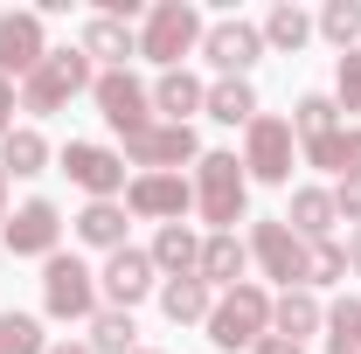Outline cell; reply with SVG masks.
<instances>
[{
	"mask_svg": "<svg viewBox=\"0 0 361 354\" xmlns=\"http://www.w3.org/2000/svg\"><path fill=\"white\" fill-rule=\"evenodd\" d=\"M195 216L209 222V236H236V222L250 209V174L236 153H202L195 160Z\"/></svg>",
	"mask_w": 361,
	"mask_h": 354,
	"instance_id": "1",
	"label": "cell"
},
{
	"mask_svg": "<svg viewBox=\"0 0 361 354\" xmlns=\"http://www.w3.org/2000/svg\"><path fill=\"white\" fill-rule=\"evenodd\" d=\"M90 84H97V63H90L84 49H49L42 63L21 77V111L49 118V111H63L70 97H84Z\"/></svg>",
	"mask_w": 361,
	"mask_h": 354,
	"instance_id": "2",
	"label": "cell"
},
{
	"mask_svg": "<svg viewBox=\"0 0 361 354\" xmlns=\"http://www.w3.org/2000/svg\"><path fill=\"white\" fill-rule=\"evenodd\" d=\"M209 341L223 354H236V348H257L271 334V292L257 285V278H243V285H229V292H216V306H209Z\"/></svg>",
	"mask_w": 361,
	"mask_h": 354,
	"instance_id": "3",
	"label": "cell"
},
{
	"mask_svg": "<svg viewBox=\"0 0 361 354\" xmlns=\"http://www.w3.org/2000/svg\"><path fill=\"white\" fill-rule=\"evenodd\" d=\"M202 35H209V21H202L188 0H153L146 21H139V56L160 63V70H180V63L202 49Z\"/></svg>",
	"mask_w": 361,
	"mask_h": 354,
	"instance_id": "4",
	"label": "cell"
},
{
	"mask_svg": "<svg viewBox=\"0 0 361 354\" xmlns=\"http://www.w3.org/2000/svg\"><path fill=\"white\" fill-rule=\"evenodd\" d=\"M42 312L63 319V326H90V319L104 312L97 271H90L84 257H70V250H56V257L42 264Z\"/></svg>",
	"mask_w": 361,
	"mask_h": 354,
	"instance_id": "5",
	"label": "cell"
},
{
	"mask_svg": "<svg viewBox=\"0 0 361 354\" xmlns=\"http://www.w3.org/2000/svg\"><path fill=\"white\" fill-rule=\"evenodd\" d=\"M292 160H299L292 118H271V111H257V118L243 126V174L264 181V188H285V181H292Z\"/></svg>",
	"mask_w": 361,
	"mask_h": 354,
	"instance_id": "6",
	"label": "cell"
},
{
	"mask_svg": "<svg viewBox=\"0 0 361 354\" xmlns=\"http://www.w3.org/2000/svg\"><path fill=\"white\" fill-rule=\"evenodd\" d=\"M90 104L104 111V126L118 139H133L153 126V90L139 84L133 70H97V84H90Z\"/></svg>",
	"mask_w": 361,
	"mask_h": 354,
	"instance_id": "7",
	"label": "cell"
},
{
	"mask_svg": "<svg viewBox=\"0 0 361 354\" xmlns=\"http://www.w3.org/2000/svg\"><path fill=\"white\" fill-rule=\"evenodd\" d=\"M195 160H202L195 126H167V118H153L146 133L126 139V167H139V174H180V167H195Z\"/></svg>",
	"mask_w": 361,
	"mask_h": 354,
	"instance_id": "8",
	"label": "cell"
},
{
	"mask_svg": "<svg viewBox=\"0 0 361 354\" xmlns=\"http://www.w3.org/2000/svg\"><path fill=\"white\" fill-rule=\"evenodd\" d=\"M63 174L77 181V188H84L90 202H118V195H126V153H118V146H97V139H70V146H63Z\"/></svg>",
	"mask_w": 361,
	"mask_h": 354,
	"instance_id": "9",
	"label": "cell"
},
{
	"mask_svg": "<svg viewBox=\"0 0 361 354\" xmlns=\"http://www.w3.org/2000/svg\"><path fill=\"white\" fill-rule=\"evenodd\" d=\"M250 264L264 271V278H278L285 292H292V285H306V243L292 236V222H285V216L250 222Z\"/></svg>",
	"mask_w": 361,
	"mask_h": 354,
	"instance_id": "10",
	"label": "cell"
},
{
	"mask_svg": "<svg viewBox=\"0 0 361 354\" xmlns=\"http://www.w3.org/2000/svg\"><path fill=\"white\" fill-rule=\"evenodd\" d=\"M195 209V181L188 174H133L126 181V216H146V222H180Z\"/></svg>",
	"mask_w": 361,
	"mask_h": 354,
	"instance_id": "11",
	"label": "cell"
},
{
	"mask_svg": "<svg viewBox=\"0 0 361 354\" xmlns=\"http://www.w3.org/2000/svg\"><path fill=\"white\" fill-rule=\"evenodd\" d=\"M0 236H7V250H14V257H42V264H49V257H56V243H63V209L35 195V202H21L14 216L0 222Z\"/></svg>",
	"mask_w": 361,
	"mask_h": 354,
	"instance_id": "12",
	"label": "cell"
},
{
	"mask_svg": "<svg viewBox=\"0 0 361 354\" xmlns=\"http://www.w3.org/2000/svg\"><path fill=\"white\" fill-rule=\"evenodd\" d=\"M202 56L216 63V77H250V63L264 56V28L257 21H209V35H202Z\"/></svg>",
	"mask_w": 361,
	"mask_h": 354,
	"instance_id": "13",
	"label": "cell"
},
{
	"mask_svg": "<svg viewBox=\"0 0 361 354\" xmlns=\"http://www.w3.org/2000/svg\"><path fill=\"white\" fill-rule=\"evenodd\" d=\"M97 292H104L118 312H133L139 299H153V292H160V271H153V257H146V250H133V243H126V250H111V257H104Z\"/></svg>",
	"mask_w": 361,
	"mask_h": 354,
	"instance_id": "14",
	"label": "cell"
},
{
	"mask_svg": "<svg viewBox=\"0 0 361 354\" xmlns=\"http://www.w3.org/2000/svg\"><path fill=\"white\" fill-rule=\"evenodd\" d=\"M49 56V28L35 7H14V14H0V77L14 84V77H28L35 63Z\"/></svg>",
	"mask_w": 361,
	"mask_h": 354,
	"instance_id": "15",
	"label": "cell"
},
{
	"mask_svg": "<svg viewBox=\"0 0 361 354\" xmlns=\"http://www.w3.org/2000/svg\"><path fill=\"white\" fill-rule=\"evenodd\" d=\"M77 49H84L97 70H126V63L139 56V28H133V21H111V14H90Z\"/></svg>",
	"mask_w": 361,
	"mask_h": 354,
	"instance_id": "16",
	"label": "cell"
},
{
	"mask_svg": "<svg viewBox=\"0 0 361 354\" xmlns=\"http://www.w3.org/2000/svg\"><path fill=\"white\" fill-rule=\"evenodd\" d=\"M271 334H285V341H299V348H306V334H326V306H319V292H306V285L278 292V299H271Z\"/></svg>",
	"mask_w": 361,
	"mask_h": 354,
	"instance_id": "17",
	"label": "cell"
},
{
	"mask_svg": "<svg viewBox=\"0 0 361 354\" xmlns=\"http://www.w3.org/2000/svg\"><path fill=\"white\" fill-rule=\"evenodd\" d=\"M243 271H250V243H243V236H202V264H195V278H202L209 292L243 285Z\"/></svg>",
	"mask_w": 361,
	"mask_h": 354,
	"instance_id": "18",
	"label": "cell"
},
{
	"mask_svg": "<svg viewBox=\"0 0 361 354\" xmlns=\"http://www.w3.org/2000/svg\"><path fill=\"white\" fill-rule=\"evenodd\" d=\"M285 222H292V236H299V243H326V236H334V222H341V209H334V188H292V209H285Z\"/></svg>",
	"mask_w": 361,
	"mask_h": 354,
	"instance_id": "19",
	"label": "cell"
},
{
	"mask_svg": "<svg viewBox=\"0 0 361 354\" xmlns=\"http://www.w3.org/2000/svg\"><path fill=\"white\" fill-rule=\"evenodd\" d=\"M146 257H153L160 278H195V264H202V236H195L188 222H167V229L153 236V250H146Z\"/></svg>",
	"mask_w": 361,
	"mask_h": 354,
	"instance_id": "20",
	"label": "cell"
},
{
	"mask_svg": "<svg viewBox=\"0 0 361 354\" xmlns=\"http://www.w3.org/2000/svg\"><path fill=\"white\" fill-rule=\"evenodd\" d=\"M202 104H209V84H202V77H188V70H160V84H153V111H167V126H188Z\"/></svg>",
	"mask_w": 361,
	"mask_h": 354,
	"instance_id": "21",
	"label": "cell"
},
{
	"mask_svg": "<svg viewBox=\"0 0 361 354\" xmlns=\"http://www.w3.org/2000/svg\"><path fill=\"white\" fill-rule=\"evenodd\" d=\"M341 126H348V118H341V104H334L326 90H306V97L292 104V139H299V146H319V139H334Z\"/></svg>",
	"mask_w": 361,
	"mask_h": 354,
	"instance_id": "22",
	"label": "cell"
},
{
	"mask_svg": "<svg viewBox=\"0 0 361 354\" xmlns=\"http://www.w3.org/2000/svg\"><path fill=\"white\" fill-rule=\"evenodd\" d=\"M216 306V292L202 285V278H160V312L174 319V326H202Z\"/></svg>",
	"mask_w": 361,
	"mask_h": 354,
	"instance_id": "23",
	"label": "cell"
},
{
	"mask_svg": "<svg viewBox=\"0 0 361 354\" xmlns=\"http://www.w3.org/2000/svg\"><path fill=\"white\" fill-rule=\"evenodd\" d=\"M42 167H49V139L35 126H14V133L0 139V174L7 181H28V174H42Z\"/></svg>",
	"mask_w": 361,
	"mask_h": 354,
	"instance_id": "24",
	"label": "cell"
},
{
	"mask_svg": "<svg viewBox=\"0 0 361 354\" xmlns=\"http://www.w3.org/2000/svg\"><path fill=\"white\" fill-rule=\"evenodd\" d=\"M202 111H209L216 126H250V118H257V90H250V77H216Z\"/></svg>",
	"mask_w": 361,
	"mask_h": 354,
	"instance_id": "25",
	"label": "cell"
},
{
	"mask_svg": "<svg viewBox=\"0 0 361 354\" xmlns=\"http://www.w3.org/2000/svg\"><path fill=\"white\" fill-rule=\"evenodd\" d=\"M77 236H84L90 250H126V202H84V216H77Z\"/></svg>",
	"mask_w": 361,
	"mask_h": 354,
	"instance_id": "26",
	"label": "cell"
},
{
	"mask_svg": "<svg viewBox=\"0 0 361 354\" xmlns=\"http://www.w3.org/2000/svg\"><path fill=\"white\" fill-rule=\"evenodd\" d=\"M313 42V14L306 7H292V0H278L264 14V49H285V56H299V49Z\"/></svg>",
	"mask_w": 361,
	"mask_h": 354,
	"instance_id": "27",
	"label": "cell"
},
{
	"mask_svg": "<svg viewBox=\"0 0 361 354\" xmlns=\"http://www.w3.org/2000/svg\"><path fill=\"white\" fill-rule=\"evenodd\" d=\"M313 35H326L341 56L361 49V0H326V7L313 14Z\"/></svg>",
	"mask_w": 361,
	"mask_h": 354,
	"instance_id": "28",
	"label": "cell"
},
{
	"mask_svg": "<svg viewBox=\"0 0 361 354\" xmlns=\"http://www.w3.org/2000/svg\"><path fill=\"white\" fill-rule=\"evenodd\" d=\"M90 354H133L139 348V326H133V312H118V306H104L97 319H90Z\"/></svg>",
	"mask_w": 361,
	"mask_h": 354,
	"instance_id": "29",
	"label": "cell"
},
{
	"mask_svg": "<svg viewBox=\"0 0 361 354\" xmlns=\"http://www.w3.org/2000/svg\"><path fill=\"white\" fill-rule=\"evenodd\" d=\"M326 354H361V299H334L326 306Z\"/></svg>",
	"mask_w": 361,
	"mask_h": 354,
	"instance_id": "30",
	"label": "cell"
},
{
	"mask_svg": "<svg viewBox=\"0 0 361 354\" xmlns=\"http://www.w3.org/2000/svg\"><path fill=\"white\" fill-rule=\"evenodd\" d=\"M0 354H49V334L35 312H0Z\"/></svg>",
	"mask_w": 361,
	"mask_h": 354,
	"instance_id": "31",
	"label": "cell"
},
{
	"mask_svg": "<svg viewBox=\"0 0 361 354\" xmlns=\"http://www.w3.org/2000/svg\"><path fill=\"white\" fill-rule=\"evenodd\" d=\"M348 278V250L326 236V243H306V292H319V285H341Z\"/></svg>",
	"mask_w": 361,
	"mask_h": 354,
	"instance_id": "32",
	"label": "cell"
},
{
	"mask_svg": "<svg viewBox=\"0 0 361 354\" xmlns=\"http://www.w3.org/2000/svg\"><path fill=\"white\" fill-rule=\"evenodd\" d=\"M334 104H341V118H355V111H361V49H348L341 70H334Z\"/></svg>",
	"mask_w": 361,
	"mask_h": 354,
	"instance_id": "33",
	"label": "cell"
},
{
	"mask_svg": "<svg viewBox=\"0 0 361 354\" xmlns=\"http://www.w3.org/2000/svg\"><path fill=\"white\" fill-rule=\"evenodd\" d=\"M334 209H341L348 229H361V181H341V188H334Z\"/></svg>",
	"mask_w": 361,
	"mask_h": 354,
	"instance_id": "34",
	"label": "cell"
},
{
	"mask_svg": "<svg viewBox=\"0 0 361 354\" xmlns=\"http://www.w3.org/2000/svg\"><path fill=\"white\" fill-rule=\"evenodd\" d=\"M341 181H361V126L341 133Z\"/></svg>",
	"mask_w": 361,
	"mask_h": 354,
	"instance_id": "35",
	"label": "cell"
},
{
	"mask_svg": "<svg viewBox=\"0 0 361 354\" xmlns=\"http://www.w3.org/2000/svg\"><path fill=\"white\" fill-rule=\"evenodd\" d=\"M14 111H21V90H14L7 77H0V139L14 133Z\"/></svg>",
	"mask_w": 361,
	"mask_h": 354,
	"instance_id": "36",
	"label": "cell"
},
{
	"mask_svg": "<svg viewBox=\"0 0 361 354\" xmlns=\"http://www.w3.org/2000/svg\"><path fill=\"white\" fill-rule=\"evenodd\" d=\"M250 354H306V348H299V341H285V334H264Z\"/></svg>",
	"mask_w": 361,
	"mask_h": 354,
	"instance_id": "37",
	"label": "cell"
},
{
	"mask_svg": "<svg viewBox=\"0 0 361 354\" xmlns=\"http://www.w3.org/2000/svg\"><path fill=\"white\" fill-rule=\"evenodd\" d=\"M341 250H348V278H361V229H348V243H341Z\"/></svg>",
	"mask_w": 361,
	"mask_h": 354,
	"instance_id": "38",
	"label": "cell"
},
{
	"mask_svg": "<svg viewBox=\"0 0 361 354\" xmlns=\"http://www.w3.org/2000/svg\"><path fill=\"white\" fill-rule=\"evenodd\" d=\"M49 354H90L84 341H49Z\"/></svg>",
	"mask_w": 361,
	"mask_h": 354,
	"instance_id": "39",
	"label": "cell"
},
{
	"mask_svg": "<svg viewBox=\"0 0 361 354\" xmlns=\"http://www.w3.org/2000/svg\"><path fill=\"white\" fill-rule=\"evenodd\" d=\"M7 216H14V209H7V174H0V222H7Z\"/></svg>",
	"mask_w": 361,
	"mask_h": 354,
	"instance_id": "40",
	"label": "cell"
},
{
	"mask_svg": "<svg viewBox=\"0 0 361 354\" xmlns=\"http://www.w3.org/2000/svg\"><path fill=\"white\" fill-rule=\"evenodd\" d=\"M133 354H160V348H133Z\"/></svg>",
	"mask_w": 361,
	"mask_h": 354,
	"instance_id": "41",
	"label": "cell"
}]
</instances>
